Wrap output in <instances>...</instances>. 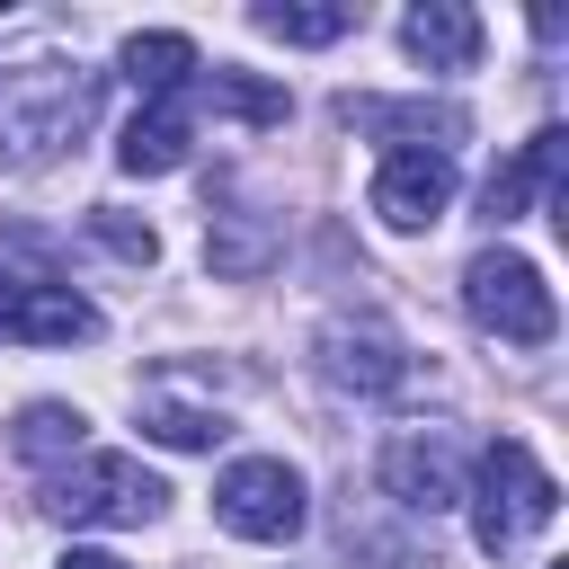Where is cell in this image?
I'll use <instances>...</instances> for the list:
<instances>
[{
  "label": "cell",
  "instance_id": "6",
  "mask_svg": "<svg viewBox=\"0 0 569 569\" xmlns=\"http://www.w3.org/2000/svg\"><path fill=\"white\" fill-rule=\"evenodd\" d=\"M445 204H453V151H445V142H400V151H382V169H373V213H382L391 231H427V222H445Z\"/></svg>",
  "mask_w": 569,
  "mask_h": 569
},
{
  "label": "cell",
  "instance_id": "15",
  "mask_svg": "<svg viewBox=\"0 0 569 569\" xmlns=\"http://www.w3.org/2000/svg\"><path fill=\"white\" fill-rule=\"evenodd\" d=\"M80 436H89V418L62 409V400H27L18 409V453L27 462H80Z\"/></svg>",
  "mask_w": 569,
  "mask_h": 569
},
{
  "label": "cell",
  "instance_id": "11",
  "mask_svg": "<svg viewBox=\"0 0 569 569\" xmlns=\"http://www.w3.org/2000/svg\"><path fill=\"white\" fill-rule=\"evenodd\" d=\"M9 338L71 347V338H98V311H89V293H71V284H18V302H9Z\"/></svg>",
  "mask_w": 569,
  "mask_h": 569
},
{
  "label": "cell",
  "instance_id": "4",
  "mask_svg": "<svg viewBox=\"0 0 569 569\" xmlns=\"http://www.w3.org/2000/svg\"><path fill=\"white\" fill-rule=\"evenodd\" d=\"M44 507H53L62 525H142V516L169 507V489H160L133 453H80V462L53 471Z\"/></svg>",
  "mask_w": 569,
  "mask_h": 569
},
{
  "label": "cell",
  "instance_id": "9",
  "mask_svg": "<svg viewBox=\"0 0 569 569\" xmlns=\"http://www.w3.org/2000/svg\"><path fill=\"white\" fill-rule=\"evenodd\" d=\"M187 142H196V98H142V116H133L124 142H116V160H124L133 178H169V169L187 160Z\"/></svg>",
  "mask_w": 569,
  "mask_h": 569
},
{
  "label": "cell",
  "instance_id": "8",
  "mask_svg": "<svg viewBox=\"0 0 569 569\" xmlns=\"http://www.w3.org/2000/svg\"><path fill=\"white\" fill-rule=\"evenodd\" d=\"M320 373H329L338 391L382 400V391L409 382V356H400V338H391L382 320H329V329H320Z\"/></svg>",
  "mask_w": 569,
  "mask_h": 569
},
{
  "label": "cell",
  "instance_id": "5",
  "mask_svg": "<svg viewBox=\"0 0 569 569\" xmlns=\"http://www.w3.org/2000/svg\"><path fill=\"white\" fill-rule=\"evenodd\" d=\"M213 516H222V533H240V542H293L302 533V471L293 462H276V453H240L222 480H213Z\"/></svg>",
  "mask_w": 569,
  "mask_h": 569
},
{
  "label": "cell",
  "instance_id": "10",
  "mask_svg": "<svg viewBox=\"0 0 569 569\" xmlns=\"http://www.w3.org/2000/svg\"><path fill=\"white\" fill-rule=\"evenodd\" d=\"M400 44H409V62H427V71H471V62H480V18H471L462 0H427V9L400 18Z\"/></svg>",
  "mask_w": 569,
  "mask_h": 569
},
{
  "label": "cell",
  "instance_id": "3",
  "mask_svg": "<svg viewBox=\"0 0 569 569\" xmlns=\"http://www.w3.org/2000/svg\"><path fill=\"white\" fill-rule=\"evenodd\" d=\"M462 311L507 347H551V329H560V302H551L542 267L516 258V249H480L462 267Z\"/></svg>",
  "mask_w": 569,
  "mask_h": 569
},
{
  "label": "cell",
  "instance_id": "14",
  "mask_svg": "<svg viewBox=\"0 0 569 569\" xmlns=\"http://www.w3.org/2000/svg\"><path fill=\"white\" fill-rule=\"evenodd\" d=\"M249 27L276 36V44H338V36L356 27V9H347V0H320V9H302V0H267V9H249Z\"/></svg>",
  "mask_w": 569,
  "mask_h": 569
},
{
  "label": "cell",
  "instance_id": "17",
  "mask_svg": "<svg viewBox=\"0 0 569 569\" xmlns=\"http://www.w3.org/2000/svg\"><path fill=\"white\" fill-rule=\"evenodd\" d=\"M213 267L222 276H258L267 267V231L249 213H213Z\"/></svg>",
  "mask_w": 569,
  "mask_h": 569
},
{
  "label": "cell",
  "instance_id": "20",
  "mask_svg": "<svg viewBox=\"0 0 569 569\" xmlns=\"http://www.w3.org/2000/svg\"><path fill=\"white\" fill-rule=\"evenodd\" d=\"M18 284H27V276H9V267H0V338H9V302H18Z\"/></svg>",
  "mask_w": 569,
  "mask_h": 569
},
{
  "label": "cell",
  "instance_id": "13",
  "mask_svg": "<svg viewBox=\"0 0 569 569\" xmlns=\"http://www.w3.org/2000/svg\"><path fill=\"white\" fill-rule=\"evenodd\" d=\"M142 436H151V445H169V453H204V445H222L231 427H222V409H204V400L142 391Z\"/></svg>",
  "mask_w": 569,
  "mask_h": 569
},
{
  "label": "cell",
  "instance_id": "18",
  "mask_svg": "<svg viewBox=\"0 0 569 569\" xmlns=\"http://www.w3.org/2000/svg\"><path fill=\"white\" fill-rule=\"evenodd\" d=\"M89 231H98V240H107L116 258H133V267H151V258H160V240H151V222H124L116 204H98V213H89Z\"/></svg>",
  "mask_w": 569,
  "mask_h": 569
},
{
  "label": "cell",
  "instance_id": "2",
  "mask_svg": "<svg viewBox=\"0 0 569 569\" xmlns=\"http://www.w3.org/2000/svg\"><path fill=\"white\" fill-rule=\"evenodd\" d=\"M462 498H471V542H480L489 560L525 551V542L560 516V480L533 462V445H525V436H498V445L480 453V480H471Z\"/></svg>",
  "mask_w": 569,
  "mask_h": 569
},
{
  "label": "cell",
  "instance_id": "1",
  "mask_svg": "<svg viewBox=\"0 0 569 569\" xmlns=\"http://www.w3.org/2000/svg\"><path fill=\"white\" fill-rule=\"evenodd\" d=\"M98 116V71L80 62H18L0 71V160L9 169H44L53 151H71Z\"/></svg>",
  "mask_w": 569,
  "mask_h": 569
},
{
  "label": "cell",
  "instance_id": "12",
  "mask_svg": "<svg viewBox=\"0 0 569 569\" xmlns=\"http://www.w3.org/2000/svg\"><path fill=\"white\" fill-rule=\"evenodd\" d=\"M124 80H133L142 98H187V80H196V44L169 36V27L124 36Z\"/></svg>",
  "mask_w": 569,
  "mask_h": 569
},
{
  "label": "cell",
  "instance_id": "16",
  "mask_svg": "<svg viewBox=\"0 0 569 569\" xmlns=\"http://www.w3.org/2000/svg\"><path fill=\"white\" fill-rule=\"evenodd\" d=\"M204 98H213V107H231V116H249V124H284V116H293V98H284V89H267V80H249V71H231V62H222V71H204Z\"/></svg>",
  "mask_w": 569,
  "mask_h": 569
},
{
  "label": "cell",
  "instance_id": "7",
  "mask_svg": "<svg viewBox=\"0 0 569 569\" xmlns=\"http://www.w3.org/2000/svg\"><path fill=\"white\" fill-rule=\"evenodd\" d=\"M382 489H391L409 516H445V507H462L453 436H445V427H400V436L382 445Z\"/></svg>",
  "mask_w": 569,
  "mask_h": 569
},
{
  "label": "cell",
  "instance_id": "19",
  "mask_svg": "<svg viewBox=\"0 0 569 569\" xmlns=\"http://www.w3.org/2000/svg\"><path fill=\"white\" fill-rule=\"evenodd\" d=\"M53 569H133V560H116V551H62Z\"/></svg>",
  "mask_w": 569,
  "mask_h": 569
}]
</instances>
